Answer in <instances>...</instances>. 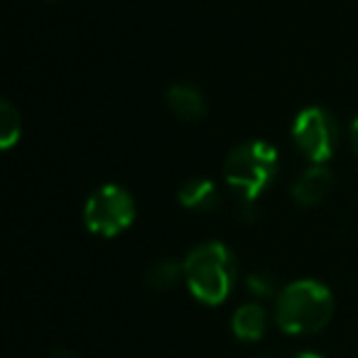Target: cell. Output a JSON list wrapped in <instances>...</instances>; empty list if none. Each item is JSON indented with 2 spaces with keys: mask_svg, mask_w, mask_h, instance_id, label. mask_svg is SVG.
Segmentation results:
<instances>
[{
  "mask_svg": "<svg viewBox=\"0 0 358 358\" xmlns=\"http://www.w3.org/2000/svg\"><path fill=\"white\" fill-rule=\"evenodd\" d=\"M334 294L317 280H297L278 292L275 322L285 334L307 336L317 334L331 322Z\"/></svg>",
  "mask_w": 358,
  "mask_h": 358,
  "instance_id": "cell-1",
  "label": "cell"
},
{
  "mask_svg": "<svg viewBox=\"0 0 358 358\" xmlns=\"http://www.w3.org/2000/svg\"><path fill=\"white\" fill-rule=\"evenodd\" d=\"M182 268H185V282L189 292L211 307L226 302L238 275L234 253L219 241H209L189 250Z\"/></svg>",
  "mask_w": 358,
  "mask_h": 358,
  "instance_id": "cell-2",
  "label": "cell"
},
{
  "mask_svg": "<svg viewBox=\"0 0 358 358\" xmlns=\"http://www.w3.org/2000/svg\"><path fill=\"white\" fill-rule=\"evenodd\" d=\"M278 148L265 140H250L231 150L224 164L226 185L241 194L243 204H253L278 177Z\"/></svg>",
  "mask_w": 358,
  "mask_h": 358,
  "instance_id": "cell-3",
  "label": "cell"
},
{
  "mask_svg": "<svg viewBox=\"0 0 358 358\" xmlns=\"http://www.w3.org/2000/svg\"><path fill=\"white\" fill-rule=\"evenodd\" d=\"M135 221V199L125 187L103 185L86 199L84 224L91 234L115 238Z\"/></svg>",
  "mask_w": 358,
  "mask_h": 358,
  "instance_id": "cell-4",
  "label": "cell"
},
{
  "mask_svg": "<svg viewBox=\"0 0 358 358\" xmlns=\"http://www.w3.org/2000/svg\"><path fill=\"white\" fill-rule=\"evenodd\" d=\"M292 138L299 152L312 164H327L338 143L336 118L322 106H309L297 113L292 123Z\"/></svg>",
  "mask_w": 358,
  "mask_h": 358,
  "instance_id": "cell-5",
  "label": "cell"
},
{
  "mask_svg": "<svg viewBox=\"0 0 358 358\" xmlns=\"http://www.w3.org/2000/svg\"><path fill=\"white\" fill-rule=\"evenodd\" d=\"M334 187V177L327 169V164H312L297 177L292 185V199L299 206H317L327 199V194Z\"/></svg>",
  "mask_w": 358,
  "mask_h": 358,
  "instance_id": "cell-6",
  "label": "cell"
},
{
  "mask_svg": "<svg viewBox=\"0 0 358 358\" xmlns=\"http://www.w3.org/2000/svg\"><path fill=\"white\" fill-rule=\"evenodd\" d=\"M167 108L182 120H199L206 115V99L196 86L192 84H174L164 94Z\"/></svg>",
  "mask_w": 358,
  "mask_h": 358,
  "instance_id": "cell-7",
  "label": "cell"
},
{
  "mask_svg": "<svg viewBox=\"0 0 358 358\" xmlns=\"http://www.w3.org/2000/svg\"><path fill=\"white\" fill-rule=\"evenodd\" d=\"M177 196H179V204L185 206V209L201 211V214H209V211H214L216 206H219V201H221L216 185L206 177L187 179Z\"/></svg>",
  "mask_w": 358,
  "mask_h": 358,
  "instance_id": "cell-8",
  "label": "cell"
},
{
  "mask_svg": "<svg viewBox=\"0 0 358 358\" xmlns=\"http://www.w3.org/2000/svg\"><path fill=\"white\" fill-rule=\"evenodd\" d=\"M231 329L241 341H258L268 329V314L258 302L241 304L231 319Z\"/></svg>",
  "mask_w": 358,
  "mask_h": 358,
  "instance_id": "cell-9",
  "label": "cell"
},
{
  "mask_svg": "<svg viewBox=\"0 0 358 358\" xmlns=\"http://www.w3.org/2000/svg\"><path fill=\"white\" fill-rule=\"evenodd\" d=\"M182 278H185L182 263H174V260H157V263L148 270V275H145V282H148L150 289L164 292V289H172Z\"/></svg>",
  "mask_w": 358,
  "mask_h": 358,
  "instance_id": "cell-10",
  "label": "cell"
},
{
  "mask_svg": "<svg viewBox=\"0 0 358 358\" xmlns=\"http://www.w3.org/2000/svg\"><path fill=\"white\" fill-rule=\"evenodd\" d=\"M22 138V118L10 101L0 103V148L13 150Z\"/></svg>",
  "mask_w": 358,
  "mask_h": 358,
  "instance_id": "cell-11",
  "label": "cell"
},
{
  "mask_svg": "<svg viewBox=\"0 0 358 358\" xmlns=\"http://www.w3.org/2000/svg\"><path fill=\"white\" fill-rule=\"evenodd\" d=\"M245 285H248V292L255 294L258 299H268L275 294V280L270 278L268 273H253L248 275V280H245Z\"/></svg>",
  "mask_w": 358,
  "mask_h": 358,
  "instance_id": "cell-12",
  "label": "cell"
},
{
  "mask_svg": "<svg viewBox=\"0 0 358 358\" xmlns=\"http://www.w3.org/2000/svg\"><path fill=\"white\" fill-rule=\"evenodd\" d=\"M348 140H351V148H353V152L358 155V118L353 120L351 125H348Z\"/></svg>",
  "mask_w": 358,
  "mask_h": 358,
  "instance_id": "cell-13",
  "label": "cell"
},
{
  "mask_svg": "<svg viewBox=\"0 0 358 358\" xmlns=\"http://www.w3.org/2000/svg\"><path fill=\"white\" fill-rule=\"evenodd\" d=\"M294 358H324V356H319V353H314V351H302V353H297Z\"/></svg>",
  "mask_w": 358,
  "mask_h": 358,
  "instance_id": "cell-14",
  "label": "cell"
},
{
  "mask_svg": "<svg viewBox=\"0 0 358 358\" xmlns=\"http://www.w3.org/2000/svg\"><path fill=\"white\" fill-rule=\"evenodd\" d=\"M52 358H79L76 353H71V351H59V353H55Z\"/></svg>",
  "mask_w": 358,
  "mask_h": 358,
  "instance_id": "cell-15",
  "label": "cell"
}]
</instances>
